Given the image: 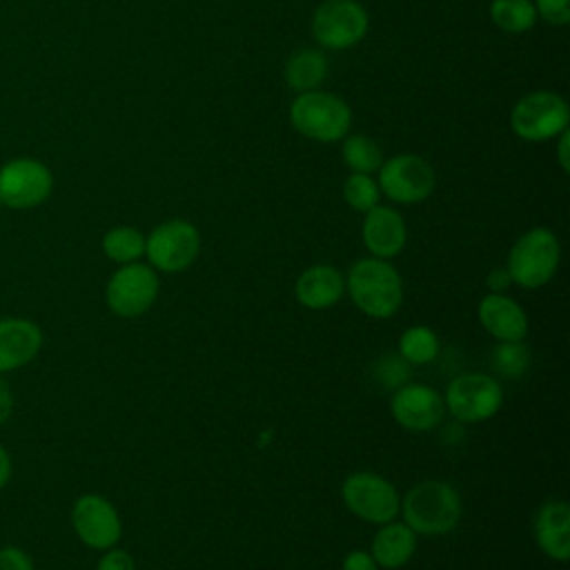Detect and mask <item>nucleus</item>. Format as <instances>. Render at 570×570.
I'll return each mask as SVG.
<instances>
[{"label":"nucleus","instance_id":"f257e3e1","mask_svg":"<svg viewBox=\"0 0 570 570\" xmlns=\"http://www.w3.org/2000/svg\"><path fill=\"white\" fill-rule=\"evenodd\" d=\"M352 303L372 318H390L403 303V281L387 258H361L345 278Z\"/></svg>","mask_w":570,"mask_h":570},{"label":"nucleus","instance_id":"f03ea898","mask_svg":"<svg viewBox=\"0 0 570 570\" xmlns=\"http://www.w3.org/2000/svg\"><path fill=\"white\" fill-rule=\"evenodd\" d=\"M399 512L403 514V523L416 534H445L456 528L461 519V497L456 488L441 479H428L412 485Z\"/></svg>","mask_w":570,"mask_h":570},{"label":"nucleus","instance_id":"7ed1b4c3","mask_svg":"<svg viewBox=\"0 0 570 570\" xmlns=\"http://www.w3.org/2000/svg\"><path fill=\"white\" fill-rule=\"evenodd\" d=\"M289 120L294 129L309 140L336 142L345 138L352 125V109L343 98L334 94L309 89L294 98L289 107Z\"/></svg>","mask_w":570,"mask_h":570},{"label":"nucleus","instance_id":"20e7f679","mask_svg":"<svg viewBox=\"0 0 570 570\" xmlns=\"http://www.w3.org/2000/svg\"><path fill=\"white\" fill-rule=\"evenodd\" d=\"M559 261V238L548 227H532L510 247L505 269L512 283L525 289H537L554 276Z\"/></svg>","mask_w":570,"mask_h":570},{"label":"nucleus","instance_id":"39448f33","mask_svg":"<svg viewBox=\"0 0 570 570\" xmlns=\"http://www.w3.org/2000/svg\"><path fill=\"white\" fill-rule=\"evenodd\" d=\"M568 102L554 91H532L519 98L510 111L512 131L528 142H543L557 138L568 129Z\"/></svg>","mask_w":570,"mask_h":570},{"label":"nucleus","instance_id":"423d86ee","mask_svg":"<svg viewBox=\"0 0 570 570\" xmlns=\"http://www.w3.org/2000/svg\"><path fill=\"white\" fill-rule=\"evenodd\" d=\"M445 410L461 423H481L494 416L503 403L499 381L485 372H463L448 383Z\"/></svg>","mask_w":570,"mask_h":570},{"label":"nucleus","instance_id":"0eeeda50","mask_svg":"<svg viewBox=\"0 0 570 570\" xmlns=\"http://www.w3.org/2000/svg\"><path fill=\"white\" fill-rule=\"evenodd\" d=\"M343 501L352 514L367 523L394 521L401 508L396 488L376 472H352L341 488Z\"/></svg>","mask_w":570,"mask_h":570},{"label":"nucleus","instance_id":"6e6552de","mask_svg":"<svg viewBox=\"0 0 570 570\" xmlns=\"http://www.w3.org/2000/svg\"><path fill=\"white\" fill-rule=\"evenodd\" d=\"M436 185L432 165L416 154H399L381 163L379 189L394 203L414 205L425 200Z\"/></svg>","mask_w":570,"mask_h":570},{"label":"nucleus","instance_id":"1a4fd4ad","mask_svg":"<svg viewBox=\"0 0 570 570\" xmlns=\"http://www.w3.org/2000/svg\"><path fill=\"white\" fill-rule=\"evenodd\" d=\"M200 252V234L196 225L183 218H171L151 229L145 238V254L160 272L187 269Z\"/></svg>","mask_w":570,"mask_h":570},{"label":"nucleus","instance_id":"9d476101","mask_svg":"<svg viewBox=\"0 0 570 570\" xmlns=\"http://www.w3.org/2000/svg\"><path fill=\"white\" fill-rule=\"evenodd\" d=\"M367 11L356 0H325L312 18V33L325 49H350L367 33Z\"/></svg>","mask_w":570,"mask_h":570},{"label":"nucleus","instance_id":"9b49d317","mask_svg":"<svg viewBox=\"0 0 570 570\" xmlns=\"http://www.w3.org/2000/svg\"><path fill=\"white\" fill-rule=\"evenodd\" d=\"M158 276L149 265L127 263L116 269L107 283L105 301L116 316H142L158 296Z\"/></svg>","mask_w":570,"mask_h":570},{"label":"nucleus","instance_id":"f8f14e48","mask_svg":"<svg viewBox=\"0 0 570 570\" xmlns=\"http://www.w3.org/2000/svg\"><path fill=\"white\" fill-rule=\"evenodd\" d=\"M53 189L49 167L36 158H13L0 169V205L31 209L42 205Z\"/></svg>","mask_w":570,"mask_h":570},{"label":"nucleus","instance_id":"ddd939ff","mask_svg":"<svg viewBox=\"0 0 570 570\" xmlns=\"http://www.w3.org/2000/svg\"><path fill=\"white\" fill-rule=\"evenodd\" d=\"M71 525L78 539L94 550H109L122 537V523L111 501L100 494H82L71 508Z\"/></svg>","mask_w":570,"mask_h":570},{"label":"nucleus","instance_id":"4468645a","mask_svg":"<svg viewBox=\"0 0 570 570\" xmlns=\"http://www.w3.org/2000/svg\"><path fill=\"white\" fill-rule=\"evenodd\" d=\"M390 410L401 428L410 432H428L443 421L445 403L434 387L421 383H405L394 392Z\"/></svg>","mask_w":570,"mask_h":570},{"label":"nucleus","instance_id":"2eb2a0df","mask_svg":"<svg viewBox=\"0 0 570 570\" xmlns=\"http://www.w3.org/2000/svg\"><path fill=\"white\" fill-rule=\"evenodd\" d=\"M42 347L38 323L20 316L0 318V374L16 372L31 363Z\"/></svg>","mask_w":570,"mask_h":570},{"label":"nucleus","instance_id":"dca6fc26","mask_svg":"<svg viewBox=\"0 0 570 570\" xmlns=\"http://www.w3.org/2000/svg\"><path fill=\"white\" fill-rule=\"evenodd\" d=\"M363 243L376 258L396 256L407 240V227L403 216L387 205H374L363 218Z\"/></svg>","mask_w":570,"mask_h":570},{"label":"nucleus","instance_id":"f3484780","mask_svg":"<svg viewBox=\"0 0 570 570\" xmlns=\"http://www.w3.org/2000/svg\"><path fill=\"white\" fill-rule=\"evenodd\" d=\"M479 321L483 330L499 343L523 341V336L528 334V316L523 307L503 292H490L481 298Z\"/></svg>","mask_w":570,"mask_h":570},{"label":"nucleus","instance_id":"a211bd4d","mask_svg":"<svg viewBox=\"0 0 570 570\" xmlns=\"http://www.w3.org/2000/svg\"><path fill=\"white\" fill-rule=\"evenodd\" d=\"M534 539L543 554L552 561H568L570 557V508L566 501H546L534 517Z\"/></svg>","mask_w":570,"mask_h":570},{"label":"nucleus","instance_id":"6ab92c4d","mask_svg":"<svg viewBox=\"0 0 570 570\" xmlns=\"http://www.w3.org/2000/svg\"><path fill=\"white\" fill-rule=\"evenodd\" d=\"M345 292L343 274L332 265L307 267L294 285L296 301L307 309H325L338 303Z\"/></svg>","mask_w":570,"mask_h":570},{"label":"nucleus","instance_id":"aec40b11","mask_svg":"<svg viewBox=\"0 0 570 570\" xmlns=\"http://www.w3.org/2000/svg\"><path fill=\"white\" fill-rule=\"evenodd\" d=\"M416 550V532L410 530L405 523L387 521L381 523V528L374 532L370 543V554L376 561V566L396 570L405 566Z\"/></svg>","mask_w":570,"mask_h":570},{"label":"nucleus","instance_id":"412c9836","mask_svg":"<svg viewBox=\"0 0 570 570\" xmlns=\"http://www.w3.org/2000/svg\"><path fill=\"white\" fill-rule=\"evenodd\" d=\"M327 78V58L318 49H296L285 62V82L294 91L316 89Z\"/></svg>","mask_w":570,"mask_h":570},{"label":"nucleus","instance_id":"4be33fe9","mask_svg":"<svg viewBox=\"0 0 570 570\" xmlns=\"http://www.w3.org/2000/svg\"><path fill=\"white\" fill-rule=\"evenodd\" d=\"M399 354L410 365H428L439 354V336L428 325H412L399 336Z\"/></svg>","mask_w":570,"mask_h":570},{"label":"nucleus","instance_id":"5701e85b","mask_svg":"<svg viewBox=\"0 0 570 570\" xmlns=\"http://www.w3.org/2000/svg\"><path fill=\"white\" fill-rule=\"evenodd\" d=\"M490 18L505 33H523L534 27L537 9L532 0H492Z\"/></svg>","mask_w":570,"mask_h":570},{"label":"nucleus","instance_id":"b1692460","mask_svg":"<svg viewBox=\"0 0 570 570\" xmlns=\"http://www.w3.org/2000/svg\"><path fill=\"white\" fill-rule=\"evenodd\" d=\"M102 252L114 263H136L145 254V236L129 225H118L102 236Z\"/></svg>","mask_w":570,"mask_h":570},{"label":"nucleus","instance_id":"393cba45","mask_svg":"<svg viewBox=\"0 0 570 570\" xmlns=\"http://www.w3.org/2000/svg\"><path fill=\"white\" fill-rule=\"evenodd\" d=\"M343 160L354 174H372L385 158L374 138L365 134H352L343 142Z\"/></svg>","mask_w":570,"mask_h":570},{"label":"nucleus","instance_id":"a878e982","mask_svg":"<svg viewBox=\"0 0 570 570\" xmlns=\"http://www.w3.org/2000/svg\"><path fill=\"white\" fill-rule=\"evenodd\" d=\"M343 198L354 212H370L374 205H379L381 189L379 183L370 174H350L343 185Z\"/></svg>","mask_w":570,"mask_h":570},{"label":"nucleus","instance_id":"bb28decb","mask_svg":"<svg viewBox=\"0 0 570 570\" xmlns=\"http://www.w3.org/2000/svg\"><path fill=\"white\" fill-rule=\"evenodd\" d=\"M490 361L497 372L514 379L525 372V367L530 363V352L521 341H503L501 345L494 347Z\"/></svg>","mask_w":570,"mask_h":570},{"label":"nucleus","instance_id":"cd10ccee","mask_svg":"<svg viewBox=\"0 0 570 570\" xmlns=\"http://www.w3.org/2000/svg\"><path fill=\"white\" fill-rule=\"evenodd\" d=\"M537 18H543L550 24H568L570 22V0H534Z\"/></svg>","mask_w":570,"mask_h":570},{"label":"nucleus","instance_id":"c85d7f7f","mask_svg":"<svg viewBox=\"0 0 570 570\" xmlns=\"http://www.w3.org/2000/svg\"><path fill=\"white\" fill-rule=\"evenodd\" d=\"M0 570H36L31 557L18 546L0 548Z\"/></svg>","mask_w":570,"mask_h":570},{"label":"nucleus","instance_id":"c756f323","mask_svg":"<svg viewBox=\"0 0 570 570\" xmlns=\"http://www.w3.org/2000/svg\"><path fill=\"white\" fill-rule=\"evenodd\" d=\"M98 570H136V563L127 550H120L114 546L105 550L102 559L98 561Z\"/></svg>","mask_w":570,"mask_h":570},{"label":"nucleus","instance_id":"7c9ffc66","mask_svg":"<svg viewBox=\"0 0 570 570\" xmlns=\"http://www.w3.org/2000/svg\"><path fill=\"white\" fill-rule=\"evenodd\" d=\"M341 570H379V566H376V561L372 559L370 552L352 550V552L343 559Z\"/></svg>","mask_w":570,"mask_h":570},{"label":"nucleus","instance_id":"2f4dec72","mask_svg":"<svg viewBox=\"0 0 570 570\" xmlns=\"http://www.w3.org/2000/svg\"><path fill=\"white\" fill-rule=\"evenodd\" d=\"M11 414H13V392L0 374V428L11 419Z\"/></svg>","mask_w":570,"mask_h":570},{"label":"nucleus","instance_id":"473e14b6","mask_svg":"<svg viewBox=\"0 0 570 570\" xmlns=\"http://www.w3.org/2000/svg\"><path fill=\"white\" fill-rule=\"evenodd\" d=\"M510 283H512V278H510L508 269H492L490 276H488V287H490V292H499V294H501Z\"/></svg>","mask_w":570,"mask_h":570},{"label":"nucleus","instance_id":"72a5a7b5","mask_svg":"<svg viewBox=\"0 0 570 570\" xmlns=\"http://www.w3.org/2000/svg\"><path fill=\"white\" fill-rule=\"evenodd\" d=\"M11 470H13L11 456H9L7 448L0 443V490L9 483V479H11Z\"/></svg>","mask_w":570,"mask_h":570},{"label":"nucleus","instance_id":"f704fd0d","mask_svg":"<svg viewBox=\"0 0 570 570\" xmlns=\"http://www.w3.org/2000/svg\"><path fill=\"white\" fill-rule=\"evenodd\" d=\"M568 145H570V131L559 134V165L568 174L570 171V156H568Z\"/></svg>","mask_w":570,"mask_h":570}]
</instances>
